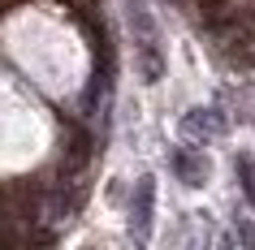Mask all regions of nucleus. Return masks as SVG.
<instances>
[{
	"mask_svg": "<svg viewBox=\"0 0 255 250\" xmlns=\"http://www.w3.org/2000/svg\"><path fill=\"white\" fill-rule=\"evenodd\" d=\"M151 207H156V181H151V177H138L134 203H130V233H134L138 242L151 237Z\"/></svg>",
	"mask_w": 255,
	"mask_h": 250,
	"instance_id": "2",
	"label": "nucleus"
},
{
	"mask_svg": "<svg viewBox=\"0 0 255 250\" xmlns=\"http://www.w3.org/2000/svg\"><path fill=\"white\" fill-rule=\"evenodd\" d=\"M182 134H186V138H216V134H225L221 108H195V112H186Z\"/></svg>",
	"mask_w": 255,
	"mask_h": 250,
	"instance_id": "4",
	"label": "nucleus"
},
{
	"mask_svg": "<svg viewBox=\"0 0 255 250\" xmlns=\"http://www.w3.org/2000/svg\"><path fill=\"white\" fill-rule=\"evenodd\" d=\"M91 134L82 130V125H69V138H65V156H61V177H78L87 168V160H91Z\"/></svg>",
	"mask_w": 255,
	"mask_h": 250,
	"instance_id": "3",
	"label": "nucleus"
},
{
	"mask_svg": "<svg viewBox=\"0 0 255 250\" xmlns=\"http://www.w3.org/2000/svg\"><path fill=\"white\" fill-rule=\"evenodd\" d=\"M238 237H242V242H251V246H255V224H238Z\"/></svg>",
	"mask_w": 255,
	"mask_h": 250,
	"instance_id": "7",
	"label": "nucleus"
},
{
	"mask_svg": "<svg viewBox=\"0 0 255 250\" xmlns=\"http://www.w3.org/2000/svg\"><path fill=\"white\" fill-rule=\"evenodd\" d=\"M126 22H130V35H134V52H138V74H143V82H160L164 52H160V30H156V17H151L147 0H126Z\"/></svg>",
	"mask_w": 255,
	"mask_h": 250,
	"instance_id": "1",
	"label": "nucleus"
},
{
	"mask_svg": "<svg viewBox=\"0 0 255 250\" xmlns=\"http://www.w3.org/2000/svg\"><path fill=\"white\" fill-rule=\"evenodd\" d=\"M169 164H173V172H177L182 185H203L208 181V160H203L199 151H190V147H177Z\"/></svg>",
	"mask_w": 255,
	"mask_h": 250,
	"instance_id": "5",
	"label": "nucleus"
},
{
	"mask_svg": "<svg viewBox=\"0 0 255 250\" xmlns=\"http://www.w3.org/2000/svg\"><path fill=\"white\" fill-rule=\"evenodd\" d=\"M234 172H238V181H242L247 203L255 207V164H251V156H238V160H234Z\"/></svg>",
	"mask_w": 255,
	"mask_h": 250,
	"instance_id": "6",
	"label": "nucleus"
}]
</instances>
